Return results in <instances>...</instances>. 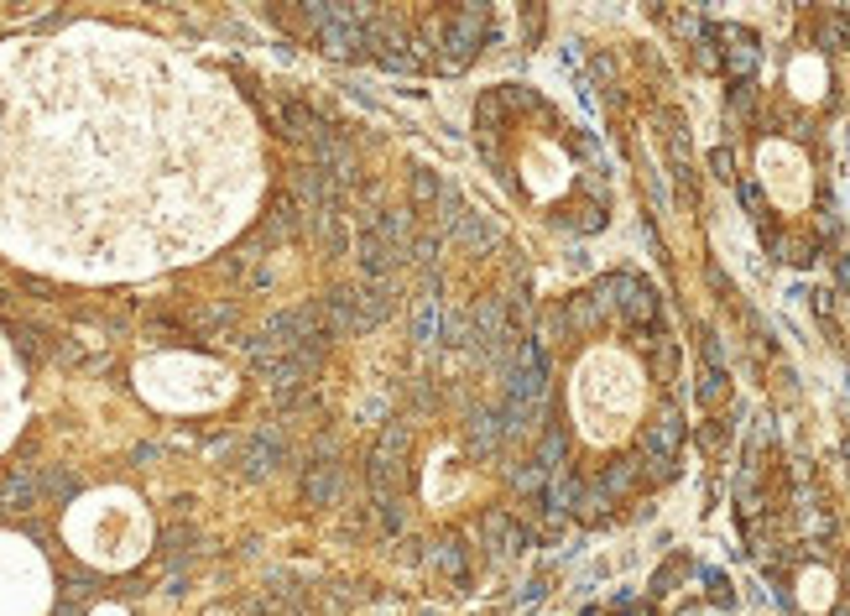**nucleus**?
<instances>
[{"mask_svg":"<svg viewBox=\"0 0 850 616\" xmlns=\"http://www.w3.org/2000/svg\"><path fill=\"white\" fill-rule=\"evenodd\" d=\"M267 152L225 73L73 26L0 73V256L68 282L204 261L256 220Z\"/></svg>","mask_w":850,"mask_h":616,"instance_id":"nucleus-1","label":"nucleus"},{"mask_svg":"<svg viewBox=\"0 0 850 616\" xmlns=\"http://www.w3.org/2000/svg\"><path fill=\"white\" fill-rule=\"evenodd\" d=\"M548 481L580 528L642 517L684 470V356L658 288L631 267L548 298Z\"/></svg>","mask_w":850,"mask_h":616,"instance_id":"nucleus-2","label":"nucleus"},{"mask_svg":"<svg viewBox=\"0 0 850 616\" xmlns=\"http://www.w3.org/2000/svg\"><path fill=\"white\" fill-rule=\"evenodd\" d=\"M470 136L506 204L553 235H601L616 220V183L601 142L532 84H491L470 105Z\"/></svg>","mask_w":850,"mask_h":616,"instance_id":"nucleus-3","label":"nucleus"},{"mask_svg":"<svg viewBox=\"0 0 850 616\" xmlns=\"http://www.w3.org/2000/svg\"><path fill=\"white\" fill-rule=\"evenodd\" d=\"M736 157H741V193L762 230V246L788 267L814 261L835 214L825 126L793 121L783 110L751 100V110L736 126Z\"/></svg>","mask_w":850,"mask_h":616,"instance_id":"nucleus-4","label":"nucleus"},{"mask_svg":"<svg viewBox=\"0 0 850 616\" xmlns=\"http://www.w3.org/2000/svg\"><path fill=\"white\" fill-rule=\"evenodd\" d=\"M282 26H303L329 58H371L396 73H464L491 53L501 16L480 5H303Z\"/></svg>","mask_w":850,"mask_h":616,"instance_id":"nucleus-5","label":"nucleus"},{"mask_svg":"<svg viewBox=\"0 0 850 616\" xmlns=\"http://www.w3.org/2000/svg\"><path fill=\"white\" fill-rule=\"evenodd\" d=\"M58 538L63 549L79 559L83 570L100 574H125L136 570L151 543H157V523L146 507L142 491L131 486H94V491H73L63 502L58 517Z\"/></svg>","mask_w":850,"mask_h":616,"instance_id":"nucleus-6","label":"nucleus"},{"mask_svg":"<svg viewBox=\"0 0 850 616\" xmlns=\"http://www.w3.org/2000/svg\"><path fill=\"white\" fill-rule=\"evenodd\" d=\"M136 392L162 413H209L235 397V371L199 350H151L136 361Z\"/></svg>","mask_w":850,"mask_h":616,"instance_id":"nucleus-7","label":"nucleus"},{"mask_svg":"<svg viewBox=\"0 0 850 616\" xmlns=\"http://www.w3.org/2000/svg\"><path fill=\"white\" fill-rule=\"evenodd\" d=\"M63 580L37 538L0 528V616H58Z\"/></svg>","mask_w":850,"mask_h":616,"instance_id":"nucleus-8","label":"nucleus"},{"mask_svg":"<svg viewBox=\"0 0 850 616\" xmlns=\"http://www.w3.org/2000/svg\"><path fill=\"white\" fill-rule=\"evenodd\" d=\"M21 382H26L21 356L5 345V335H0V449L11 445L21 434V424H26V392H21Z\"/></svg>","mask_w":850,"mask_h":616,"instance_id":"nucleus-9","label":"nucleus"},{"mask_svg":"<svg viewBox=\"0 0 850 616\" xmlns=\"http://www.w3.org/2000/svg\"><path fill=\"white\" fill-rule=\"evenodd\" d=\"M83 616H136V606L131 601H89Z\"/></svg>","mask_w":850,"mask_h":616,"instance_id":"nucleus-10","label":"nucleus"}]
</instances>
